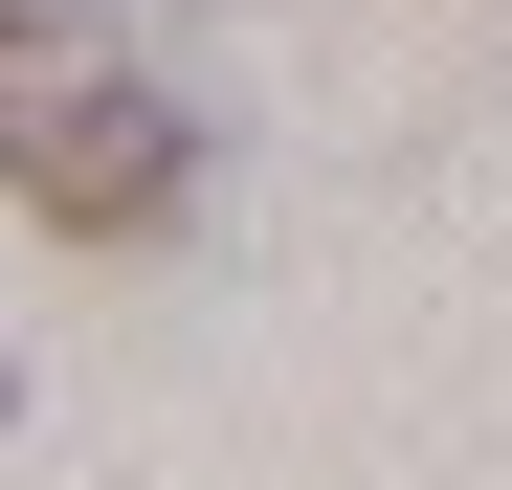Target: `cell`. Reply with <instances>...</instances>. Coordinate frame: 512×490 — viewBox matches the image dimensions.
Listing matches in <instances>:
<instances>
[{"label": "cell", "instance_id": "6da1fadb", "mask_svg": "<svg viewBox=\"0 0 512 490\" xmlns=\"http://www.w3.org/2000/svg\"><path fill=\"white\" fill-rule=\"evenodd\" d=\"M0 201L67 223V245H156L201 201V112L156 90V45L112 0H23L0 23Z\"/></svg>", "mask_w": 512, "mask_h": 490}, {"label": "cell", "instance_id": "7a4b0ae2", "mask_svg": "<svg viewBox=\"0 0 512 490\" xmlns=\"http://www.w3.org/2000/svg\"><path fill=\"white\" fill-rule=\"evenodd\" d=\"M0 424H23V357H0Z\"/></svg>", "mask_w": 512, "mask_h": 490}]
</instances>
